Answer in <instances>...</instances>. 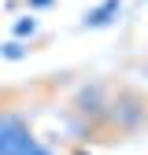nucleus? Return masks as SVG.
<instances>
[{
  "mask_svg": "<svg viewBox=\"0 0 148 155\" xmlns=\"http://www.w3.org/2000/svg\"><path fill=\"white\" fill-rule=\"evenodd\" d=\"M0 155H56L22 111H0Z\"/></svg>",
  "mask_w": 148,
  "mask_h": 155,
  "instance_id": "f257e3e1",
  "label": "nucleus"
},
{
  "mask_svg": "<svg viewBox=\"0 0 148 155\" xmlns=\"http://www.w3.org/2000/svg\"><path fill=\"white\" fill-rule=\"evenodd\" d=\"M119 11H122V0H100L92 11H85V30H100V26H111L119 18Z\"/></svg>",
  "mask_w": 148,
  "mask_h": 155,
  "instance_id": "f03ea898",
  "label": "nucleus"
},
{
  "mask_svg": "<svg viewBox=\"0 0 148 155\" xmlns=\"http://www.w3.org/2000/svg\"><path fill=\"white\" fill-rule=\"evenodd\" d=\"M0 55H4V59H22V55H26V45L22 41H8V45H0Z\"/></svg>",
  "mask_w": 148,
  "mask_h": 155,
  "instance_id": "7ed1b4c3",
  "label": "nucleus"
},
{
  "mask_svg": "<svg viewBox=\"0 0 148 155\" xmlns=\"http://www.w3.org/2000/svg\"><path fill=\"white\" fill-rule=\"evenodd\" d=\"M15 33H18V37H33V33H37V18H33V15H22V18L15 22Z\"/></svg>",
  "mask_w": 148,
  "mask_h": 155,
  "instance_id": "20e7f679",
  "label": "nucleus"
},
{
  "mask_svg": "<svg viewBox=\"0 0 148 155\" xmlns=\"http://www.w3.org/2000/svg\"><path fill=\"white\" fill-rule=\"evenodd\" d=\"M26 4H30V8H48L52 0H26Z\"/></svg>",
  "mask_w": 148,
  "mask_h": 155,
  "instance_id": "39448f33",
  "label": "nucleus"
}]
</instances>
